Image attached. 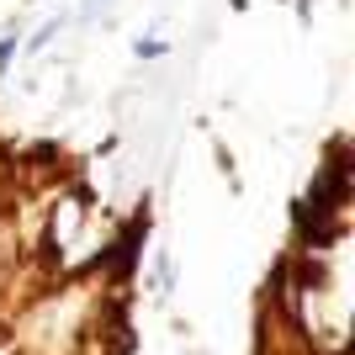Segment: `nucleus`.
I'll use <instances>...</instances> for the list:
<instances>
[]
</instances>
